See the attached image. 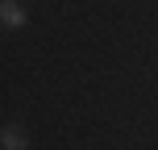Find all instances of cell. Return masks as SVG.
Wrapping results in <instances>:
<instances>
[{"label": "cell", "mask_w": 158, "mask_h": 150, "mask_svg": "<svg viewBox=\"0 0 158 150\" xmlns=\"http://www.w3.org/2000/svg\"><path fill=\"white\" fill-rule=\"evenodd\" d=\"M0 25L4 29H21L25 25V8L13 4V0H0Z\"/></svg>", "instance_id": "obj_1"}, {"label": "cell", "mask_w": 158, "mask_h": 150, "mask_svg": "<svg viewBox=\"0 0 158 150\" xmlns=\"http://www.w3.org/2000/svg\"><path fill=\"white\" fill-rule=\"evenodd\" d=\"M0 146H8V150L29 146V142H25V129H21V125H4V129H0Z\"/></svg>", "instance_id": "obj_2"}]
</instances>
